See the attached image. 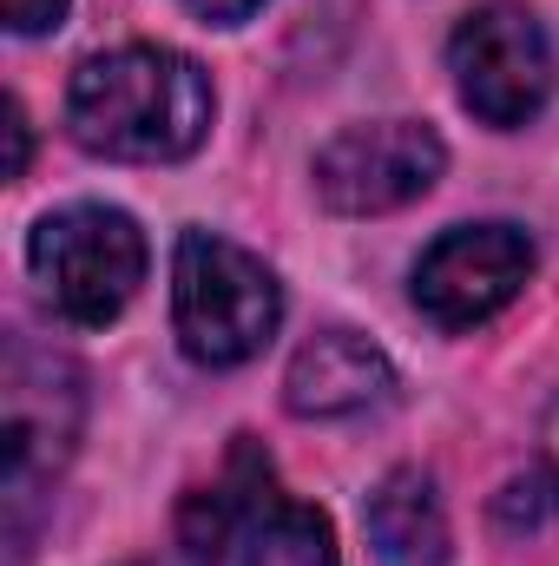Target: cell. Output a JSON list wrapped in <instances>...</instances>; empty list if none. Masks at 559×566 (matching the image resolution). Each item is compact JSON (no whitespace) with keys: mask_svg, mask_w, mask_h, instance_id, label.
Masks as SVG:
<instances>
[{"mask_svg":"<svg viewBox=\"0 0 559 566\" xmlns=\"http://www.w3.org/2000/svg\"><path fill=\"white\" fill-rule=\"evenodd\" d=\"M184 7H191L204 27H238V20H251L264 0H184Z\"/></svg>","mask_w":559,"mask_h":566,"instance_id":"obj_13","label":"cell"},{"mask_svg":"<svg viewBox=\"0 0 559 566\" xmlns=\"http://www.w3.org/2000/svg\"><path fill=\"white\" fill-rule=\"evenodd\" d=\"M0 119H7V178H20L27 171V113H20V99H7Z\"/></svg>","mask_w":559,"mask_h":566,"instance_id":"obj_14","label":"cell"},{"mask_svg":"<svg viewBox=\"0 0 559 566\" xmlns=\"http://www.w3.org/2000/svg\"><path fill=\"white\" fill-rule=\"evenodd\" d=\"M7 416H0V488H7V541L13 560L27 554V507L40 501V488L66 468L73 441H80V369L66 356H40L27 343L7 349V389H0Z\"/></svg>","mask_w":559,"mask_h":566,"instance_id":"obj_4","label":"cell"},{"mask_svg":"<svg viewBox=\"0 0 559 566\" xmlns=\"http://www.w3.org/2000/svg\"><path fill=\"white\" fill-rule=\"evenodd\" d=\"M447 171V145L421 119H376L349 126L316 151V198L336 218H382L428 198Z\"/></svg>","mask_w":559,"mask_h":566,"instance_id":"obj_6","label":"cell"},{"mask_svg":"<svg viewBox=\"0 0 559 566\" xmlns=\"http://www.w3.org/2000/svg\"><path fill=\"white\" fill-rule=\"evenodd\" d=\"M447 73H454V93L461 106L494 126V133H520L527 119L547 113L553 99V40L547 27L514 7V0H487L474 7L454 40H447Z\"/></svg>","mask_w":559,"mask_h":566,"instance_id":"obj_5","label":"cell"},{"mask_svg":"<svg viewBox=\"0 0 559 566\" xmlns=\"http://www.w3.org/2000/svg\"><path fill=\"white\" fill-rule=\"evenodd\" d=\"M66 7H73V0H0V13H7V33H20V40H40V33H53V27L66 20Z\"/></svg>","mask_w":559,"mask_h":566,"instance_id":"obj_12","label":"cell"},{"mask_svg":"<svg viewBox=\"0 0 559 566\" xmlns=\"http://www.w3.org/2000/svg\"><path fill=\"white\" fill-rule=\"evenodd\" d=\"M27 271L53 303V316L80 329H106L145 283V231L113 205L46 211L27 238Z\"/></svg>","mask_w":559,"mask_h":566,"instance_id":"obj_3","label":"cell"},{"mask_svg":"<svg viewBox=\"0 0 559 566\" xmlns=\"http://www.w3.org/2000/svg\"><path fill=\"white\" fill-rule=\"evenodd\" d=\"M145 566H165V560H145Z\"/></svg>","mask_w":559,"mask_h":566,"instance_id":"obj_16","label":"cell"},{"mask_svg":"<svg viewBox=\"0 0 559 566\" xmlns=\"http://www.w3.org/2000/svg\"><path fill=\"white\" fill-rule=\"evenodd\" d=\"M211 80L191 53L171 46H113L93 53L66 86V133L119 165L191 158L211 133Z\"/></svg>","mask_w":559,"mask_h":566,"instance_id":"obj_1","label":"cell"},{"mask_svg":"<svg viewBox=\"0 0 559 566\" xmlns=\"http://www.w3.org/2000/svg\"><path fill=\"white\" fill-rule=\"evenodd\" d=\"M244 566H342V560H336V534L316 507L271 501L244 527Z\"/></svg>","mask_w":559,"mask_h":566,"instance_id":"obj_10","label":"cell"},{"mask_svg":"<svg viewBox=\"0 0 559 566\" xmlns=\"http://www.w3.org/2000/svg\"><path fill=\"white\" fill-rule=\"evenodd\" d=\"M389 389H395L389 356L356 329H316L289 356V376H283V402L303 422H342V416L382 409Z\"/></svg>","mask_w":559,"mask_h":566,"instance_id":"obj_8","label":"cell"},{"mask_svg":"<svg viewBox=\"0 0 559 566\" xmlns=\"http://www.w3.org/2000/svg\"><path fill=\"white\" fill-rule=\"evenodd\" d=\"M559 514V474H527V481H507L500 488V501H494V521L507 527V534H534V527H547Z\"/></svg>","mask_w":559,"mask_h":566,"instance_id":"obj_11","label":"cell"},{"mask_svg":"<svg viewBox=\"0 0 559 566\" xmlns=\"http://www.w3.org/2000/svg\"><path fill=\"white\" fill-rule=\"evenodd\" d=\"M171 323L191 363L238 369L271 349L283 323V283L244 244L218 231H184L171 258Z\"/></svg>","mask_w":559,"mask_h":566,"instance_id":"obj_2","label":"cell"},{"mask_svg":"<svg viewBox=\"0 0 559 566\" xmlns=\"http://www.w3.org/2000/svg\"><path fill=\"white\" fill-rule=\"evenodd\" d=\"M534 277V238L520 224H454L415 264V310L434 329H474L500 316Z\"/></svg>","mask_w":559,"mask_h":566,"instance_id":"obj_7","label":"cell"},{"mask_svg":"<svg viewBox=\"0 0 559 566\" xmlns=\"http://www.w3.org/2000/svg\"><path fill=\"white\" fill-rule=\"evenodd\" d=\"M547 454H553V474H559V409L547 416Z\"/></svg>","mask_w":559,"mask_h":566,"instance_id":"obj_15","label":"cell"},{"mask_svg":"<svg viewBox=\"0 0 559 566\" xmlns=\"http://www.w3.org/2000/svg\"><path fill=\"white\" fill-rule=\"evenodd\" d=\"M369 547L389 566H447L454 541H447V507L434 494V481L421 468H389L362 507Z\"/></svg>","mask_w":559,"mask_h":566,"instance_id":"obj_9","label":"cell"}]
</instances>
